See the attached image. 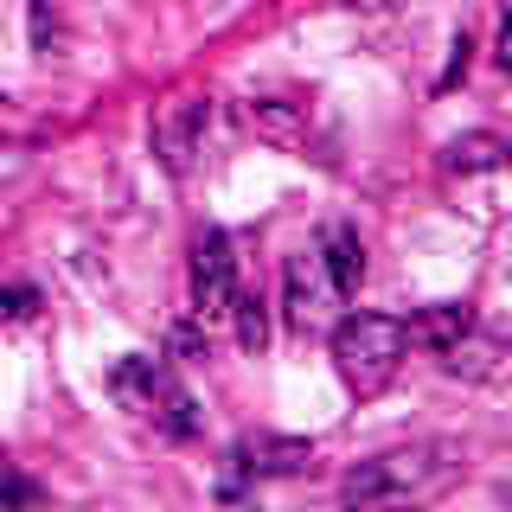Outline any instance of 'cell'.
I'll list each match as a JSON object with an SVG mask.
<instances>
[{
    "mask_svg": "<svg viewBox=\"0 0 512 512\" xmlns=\"http://www.w3.org/2000/svg\"><path fill=\"white\" fill-rule=\"evenodd\" d=\"M461 468H468L461 442H397V448L365 455L340 480V506L346 512H423L455 487Z\"/></svg>",
    "mask_w": 512,
    "mask_h": 512,
    "instance_id": "cell-1",
    "label": "cell"
},
{
    "mask_svg": "<svg viewBox=\"0 0 512 512\" xmlns=\"http://www.w3.org/2000/svg\"><path fill=\"white\" fill-rule=\"evenodd\" d=\"M404 359H410V327L397 314H346L333 327V365H340L346 391L359 397L384 391Z\"/></svg>",
    "mask_w": 512,
    "mask_h": 512,
    "instance_id": "cell-2",
    "label": "cell"
},
{
    "mask_svg": "<svg viewBox=\"0 0 512 512\" xmlns=\"http://www.w3.org/2000/svg\"><path fill=\"white\" fill-rule=\"evenodd\" d=\"M109 384H116V397H122L128 410L154 416V429H167L173 442H192V436H199L205 416H199V404H192V391L160 359H148V352H128V359H116Z\"/></svg>",
    "mask_w": 512,
    "mask_h": 512,
    "instance_id": "cell-3",
    "label": "cell"
},
{
    "mask_svg": "<svg viewBox=\"0 0 512 512\" xmlns=\"http://www.w3.org/2000/svg\"><path fill=\"white\" fill-rule=\"evenodd\" d=\"M231 295H237V256H231V237L218 224H205L192 237V314L199 320H218L231 314Z\"/></svg>",
    "mask_w": 512,
    "mask_h": 512,
    "instance_id": "cell-4",
    "label": "cell"
},
{
    "mask_svg": "<svg viewBox=\"0 0 512 512\" xmlns=\"http://www.w3.org/2000/svg\"><path fill=\"white\" fill-rule=\"evenodd\" d=\"M212 135V96H173L154 122V154L167 160V173H192V160L205 154Z\"/></svg>",
    "mask_w": 512,
    "mask_h": 512,
    "instance_id": "cell-5",
    "label": "cell"
},
{
    "mask_svg": "<svg viewBox=\"0 0 512 512\" xmlns=\"http://www.w3.org/2000/svg\"><path fill=\"white\" fill-rule=\"evenodd\" d=\"M224 468L244 480H269V474H308L314 468V442L301 436H244L224 455Z\"/></svg>",
    "mask_w": 512,
    "mask_h": 512,
    "instance_id": "cell-6",
    "label": "cell"
},
{
    "mask_svg": "<svg viewBox=\"0 0 512 512\" xmlns=\"http://www.w3.org/2000/svg\"><path fill=\"white\" fill-rule=\"evenodd\" d=\"M320 269H327V288L340 301H352L359 295V282H365V244H359V231H352V224H327V231H320Z\"/></svg>",
    "mask_w": 512,
    "mask_h": 512,
    "instance_id": "cell-7",
    "label": "cell"
},
{
    "mask_svg": "<svg viewBox=\"0 0 512 512\" xmlns=\"http://www.w3.org/2000/svg\"><path fill=\"white\" fill-rule=\"evenodd\" d=\"M314 256H288V269H282V320L295 333H308L314 320H320V308H327V295H320V282H314Z\"/></svg>",
    "mask_w": 512,
    "mask_h": 512,
    "instance_id": "cell-8",
    "label": "cell"
},
{
    "mask_svg": "<svg viewBox=\"0 0 512 512\" xmlns=\"http://www.w3.org/2000/svg\"><path fill=\"white\" fill-rule=\"evenodd\" d=\"M404 327H410V346L448 352L461 333H474V308H468V301H436V308H423L416 320H404Z\"/></svg>",
    "mask_w": 512,
    "mask_h": 512,
    "instance_id": "cell-9",
    "label": "cell"
},
{
    "mask_svg": "<svg viewBox=\"0 0 512 512\" xmlns=\"http://www.w3.org/2000/svg\"><path fill=\"white\" fill-rule=\"evenodd\" d=\"M506 160H512V141L493 135V128L455 135V141L442 148V167H448V173H493V167H506Z\"/></svg>",
    "mask_w": 512,
    "mask_h": 512,
    "instance_id": "cell-10",
    "label": "cell"
},
{
    "mask_svg": "<svg viewBox=\"0 0 512 512\" xmlns=\"http://www.w3.org/2000/svg\"><path fill=\"white\" fill-rule=\"evenodd\" d=\"M250 122L263 128L269 141H308L314 109L301 103V96H250Z\"/></svg>",
    "mask_w": 512,
    "mask_h": 512,
    "instance_id": "cell-11",
    "label": "cell"
},
{
    "mask_svg": "<svg viewBox=\"0 0 512 512\" xmlns=\"http://www.w3.org/2000/svg\"><path fill=\"white\" fill-rule=\"evenodd\" d=\"M442 359V372H455V378H487L493 372V359H500V340H487V333H461L448 352H436Z\"/></svg>",
    "mask_w": 512,
    "mask_h": 512,
    "instance_id": "cell-12",
    "label": "cell"
},
{
    "mask_svg": "<svg viewBox=\"0 0 512 512\" xmlns=\"http://www.w3.org/2000/svg\"><path fill=\"white\" fill-rule=\"evenodd\" d=\"M231 327H237V346H244V352L269 346V301L256 295V288H237V295H231Z\"/></svg>",
    "mask_w": 512,
    "mask_h": 512,
    "instance_id": "cell-13",
    "label": "cell"
},
{
    "mask_svg": "<svg viewBox=\"0 0 512 512\" xmlns=\"http://www.w3.org/2000/svg\"><path fill=\"white\" fill-rule=\"evenodd\" d=\"M39 506H45V487L0 448V512H39Z\"/></svg>",
    "mask_w": 512,
    "mask_h": 512,
    "instance_id": "cell-14",
    "label": "cell"
},
{
    "mask_svg": "<svg viewBox=\"0 0 512 512\" xmlns=\"http://www.w3.org/2000/svg\"><path fill=\"white\" fill-rule=\"evenodd\" d=\"M26 20H32V52H52L58 45V7L52 0H26Z\"/></svg>",
    "mask_w": 512,
    "mask_h": 512,
    "instance_id": "cell-15",
    "label": "cell"
},
{
    "mask_svg": "<svg viewBox=\"0 0 512 512\" xmlns=\"http://www.w3.org/2000/svg\"><path fill=\"white\" fill-rule=\"evenodd\" d=\"M448 52H455V58H448V71L436 77V90H455L461 77H468V52H474V39H468V32H455V45H448Z\"/></svg>",
    "mask_w": 512,
    "mask_h": 512,
    "instance_id": "cell-16",
    "label": "cell"
},
{
    "mask_svg": "<svg viewBox=\"0 0 512 512\" xmlns=\"http://www.w3.org/2000/svg\"><path fill=\"white\" fill-rule=\"evenodd\" d=\"M0 314L7 320H26V314H39V288H0Z\"/></svg>",
    "mask_w": 512,
    "mask_h": 512,
    "instance_id": "cell-17",
    "label": "cell"
},
{
    "mask_svg": "<svg viewBox=\"0 0 512 512\" xmlns=\"http://www.w3.org/2000/svg\"><path fill=\"white\" fill-rule=\"evenodd\" d=\"M493 64L512 77V13H506V26H500V39H493Z\"/></svg>",
    "mask_w": 512,
    "mask_h": 512,
    "instance_id": "cell-18",
    "label": "cell"
},
{
    "mask_svg": "<svg viewBox=\"0 0 512 512\" xmlns=\"http://www.w3.org/2000/svg\"><path fill=\"white\" fill-rule=\"evenodd\" d=\"M173 352H205V340H199V327H192V320L173 327Z\"/></svg>",
    "mask_w": 512,
    "mask_h": 512,
    "instance_id": "cell-19",
    "label": "cell"
},
{
    "mask_svg": "<svg viewBox=\"0 0 512 512\" xmlns=\"http://www.w3.org/2000/svg\"><path fill=\"white\" fill-rule=\"evenodd\" d=\"M500 506H506V512H512V480H500Z\"/></svg>",
    "mask_w": 512,
    "mask_h": 512,
    "instance_id": "cell-20",
    "label": "cell"
}]
</instances>
